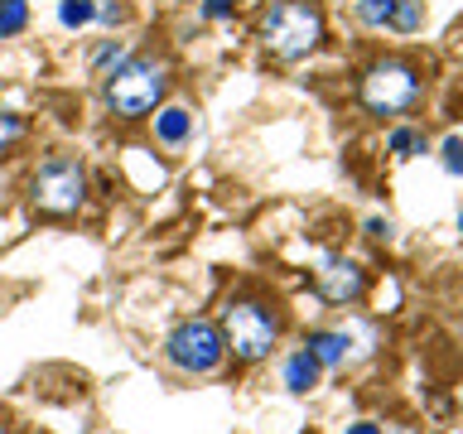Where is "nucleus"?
Here are the masks:
<instances>
[{
    "label": "nucleus",
    "mask_w": 463,
    "mask_h": 434,
    "mask_svg": "<svg viewBox=\"0 0 463 434\" xmlns=\"http://www.w3.org/2000/svg\"><path fill=\"white\" fill-rule=\"evenodd\" d=\"M318 39H324V14L309 0H275L260 14V43L275 58H304L318 49Z\"/></svg>",
    "instance_id": "1"
},
{
    "label": "nucleus",
    "mask_w": 463,
    "mask_h": 434,
    "mask_svg": "<svg viewBox=\"0 0 463 434\" xmlns=\"http://www.w3.org/2000/svg\"><path fill=\"white\" fill-rule=\"evenodd\" d=\"M165 92H169V72L155 58H126L107 78V107L121 121H140L145 111H155V101Z\"/></svg>",
    "instance_id": "2"
},
{
    "label": "nucleus",
    "mask_w": 463,
    "mask_h": 434,
    "mask_svg": "<svg viewBox=\"0 0 463 434\" xmlns=\"http://www.w3.org/2000/svg\"><path fill=\"white\" fill-rule=\"evenodd\" d=\"M275 338H280V324H275V314L266 309V304H256V299L227 304V314H222V347L237 362H260L275 347Z\"/></svg>",
    "instance_id": "3"
},
{
    "label": "nucleus",
    "mask_w": 463,
    "mask_h": 434,
    "mask_svg": "<svg viewBox=\"0 0 463 434\" xmlns=\"http://www.w3.org/2000/svg\"><path fill=\"white\" fill-rule=\"evenodd\" d=\"M29 198H34L39 212H53V217L78 212L82 198H87V174H82V165H78V159H68V155H49V159L34 169Z\"/></svg>",
    "instance_id": "4"
},
{
    "label": "nucleus",
    "mask_w": 463,
    "mask_h": 434,
    "mask_svg": "<svg viewBox=\"0 0 463 434\" xmlns=\"http://www.w3.org/2000/svg\"><path fill=\"white\" fill-rule=\"evenodd\" d=\"M420 97V72L401 58H386V63H372L367 78H362V107L372 116H396Z\"/></svg>",
    "instance_id": "5"
},
{
    "label": "nucleus",
    "mask_w": 463,
    "mask_h": 434,
    "mask_svg": "<svg viewBox=\"0 0 463 434\" xmlns=\"http://www.w3.org/2000/svg\"><path fill=\"white\" fill-rule=\"evenodd\" d=\"M165 353H169V362L179 372H194V376H203V372H213L217 362H222V333H217L208 318H188V324H179L169 333V343H165Z\"/></svg>",
    "instance_id": "6"
},
{
    "label": "nucleus",
    "mask_w": 463,
    "mask_h": 434,
    "mask_svg": "<svg viewBox=\"0 0 463 434\" xmlns=\"http://www.w3.org/2000/svg\"><path fill=\"white\" fill-rule=\"evenodd\" d=\"M362 24L376 29H401V34H415L425 24V0H362L357 5Z\"/></svg>",
    "instance_id": "7"
},
{
    "label": "nucleus",
    "mask_w": 463,
    "mask_h": 434,
    "mask_svg": "<svg viewBox=\"0 0 463 434\" xmlns=\"http://www.w3.org/2000/svg\"><path fill=\"white\" fill-rule=\"evenodd\" d=\"M314 285L328 304H353V299H362V289H367V275H362L353 260H324L314 275Z\"/></svg>",
    "instance_id": "8"
},
{
    "label": "nucleus",
    "mask_w": 463,
    "mask_h": 434,
    "mask_svg": "<svg viewBox=\"0 0 463 434\" xmlns=\"http://www.w3.org/2000/svg\"><path fill=\"white\" fill-rule=\"evenodd\" d=\"M318 372H324V367H318V357L304 347V353H295V357L285 362V386L295 391V396H304V391L318 386Z\"/></svg>",
    "instance_id": "9"
},
{
    "label": "nucleus",
    "mask_w": 463,
    "mask_h": 434,
    "mask_svg": "<svg viewBox=\"0 0 463 434\" xmlns=\"http://www.w3.org/2000/svg\"><path fill=\"white\" fill-rule=\"evenodd\" d=\"M309 353L318 357V367H338L347 357V333H309Z\"/></svg>",
    "instance_id": "10"
},
{
    "label": "nucleus",
    "mask_w": 463,
    "mask_h": 434,
    "mask_svg": "<svg viewBox=\"0 0 463 434\" xmlns=\"http://www.w3.org/2000/svg\"><path fill=\"white\" fill-rule=\"evenodd\" d=\"M155 130H159L165 145H179V140H188V130H194V116H188L184 107H165L155 116Z\"/></svg>",
    "instance_id": "11"
},
{
    "label": "nucleus",
    "mask_w": 463,
    "mask_h": 434,
    "mask_svg": "<svg viewBox=\"0 0 463 434\" xmlns=\"http://www.w3.org/2000/svg\"><path fill=\"white\" fill-rule=\"evenodd\" d=\"M29 24V0H0V39L20 34Z\"/></svg>",
    "instance_id": "12"
},
{
    "label": "nucleus",
    "mask_w": 463,
    "mask_h": 434,
    "mask_svg": "<svg viewBox=\"0 0 463 434\" xmlns=\"http://www.w3.org/2000/svg\"><path fill=\"white\" fill-rule=\"evenodd\" d=\"M92 14H97L92 0H63V5H58V20H63L68 29H82L87 20H92Z\"/></svg>",
    "instance_id": "13"
},
{
    "label": "nucleus",
    "mask_w": 463,
    "mask_h": 434,
    "mask_svg": "<svg viewBox=\"0 0 463 434\" xmlns=\"http://www.w3.org/2000/svg\"><path fill=\"white\" fill-rule=\"evenodd\" d=\"M391 155H425V136L420 130H391Z\"/></svg>",
    "instance_id": "14"
},
{
    "label": "nucleus",
    "mask_w": 463,
    "mask_h": 434,
    "mask_svg": "<svg viewBox=\"0 0 463 434\" xmlns=\"http://www.w3.org/2000/svg\"><path fill=\"white\" fill-rule=\"evenodd\" d=\"M14 140H20V116L0 107V150H5V145H14Z\"/></svg>",
    "instance_id": "15"
},
{
    "label": "nucleus",
    "mask_w": 463,
    "mask_h": 434,
    "mask_svg": "<svg viewBox=\"0 0 463 434\" xmlns=\"http://www.w3.org/2000/svg\"><path fill=\"white\" fill-rule=\"evenodd\" d=\"M444 169H449V174H463V140H458V136L444 140Z\"/></svg>",
    "instance_id": "16"
},
{
    "label": "nucleus",
    "mask_w": 463,
    "mask_h": 434,
    "mask_svg": "<svg viewBox=\"0 0 463 434\" xmlns=\"http://www.w3.org/2000/svg\"><path fill=\"white\" fill-rule=\"evenodd\" d=\"M92 63H97V68H107V63L121 68V63H126V49H121V43H107V49H101V53L92 58Z\"/></svg>",
    "instance_id": "17"
},
{
    "label": "nucleus",
    "mask_w": 463,
    "mask_h": 434,
    "mask_svg": "<svg viewBox=\"0 0 463 434\" xmlns=\"http://www.w3.org/2000/svg\"><path fill=\"white\" fill-rule=\"evenodd\" d=\"M232 5H237V0H203V14H208V20H222V14H232Z\"/></svg>",
    "instance_id": "18"
},
{
    "label": "nucleus",
    "mask_w": 463,
    "mask_h": 434,
    "mask_svg": "<svg viewBox=\"0 0 463 434\" xmlns=\"http://www.w3.org/2000/svg\"><path fill=\"white\" fill-rule=\"evenodd\" d=\"M347 434H382V429H376L372 420H362V425H347Z\"/></svg>",
    "instance_id": "19"
},
{
    "label": "nucleus",
    "mask_w": 463,
    "mask_h": 434,
    "mask_svg": "<svg viewBox=\"0 0 463 434\" xmlns=\"http://www.w3.org/2000/svg\"><path fill=\"white\" fill-rule=\"evenodd\" d=\"M458 231H463V212H458Z\"/></svg>",
    "instance_id": "20"
},
{
    "label": "nucleus",
    "mask_w": 463,
    "mask_h": 434,
    "mask_svg": "<svg viewBox=\"0 0 463 434\" xmlns=\"http://www.w3.org/2000/svg\"><path fill=\"white\" fill-rule=\"evenodd\" d=\"M0 434H5V425H0Z\"/></svg>",
    "instance_id": "21"
}]
</instances>
